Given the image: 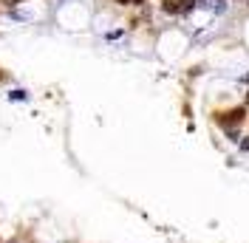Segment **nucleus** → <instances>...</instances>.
Returning <instances> with one entry per match:
<instances>
[{
  "label": "nucleus",
  "instance_id": "f257e3e1",
  "mask_svg": "<svg viewBox=\"0 0 249 243\" xmlns=\"http://www.w3.org/2000/svg\"><path fill=\"white\" fill-rule=\"evenodd\" d=\"M241 119H244V107H235L230 113H221V116H218V122H221L224 127H235Z\"/></svg>",
  "mask_w": 249,
  "mask_h": 243
},
{
  "label": "nucleus",
  "instance_id": "f03ea898",
  "mask_svg": "<svg viewBox=\"0 0 249 243\" xmlns=\"http://www.w3.org/2000/svg\"><path fill=\"white\" fill-rule=\"evenodd\" d=\"M164 9L170 15H178V12H190L193 9V0H164Z\"/></svg>",
  "mask_w": 249,
  "mask_h": 243
},
{
  "label": "nucleus",
  "instance_id": "7ed1b4c3",
  "mask_svg": "<svg viewBox=\"0 0 249 243\" xmlns=\"http://www.w3.org/2000/svg\"><path fill=\"white\" fill-rule=\"evenodd\" d=\"M241 147H244V150H249V139H244V141H241Z\"/></svg>",
  "mask_w": 249,
  "mask_h": 243
},
{
  "label": "nucleus",
  "instance_id": "20e7f679",
  "mask_svg": "<svg viewBox=\"0 0 249 243\" xmlns=\"http://www.w3.org/2000/svg\"><path fill=\"white\" fill-rule=\"evenodd\" d=\"M116 3H142V0H116Z\"/></svg>",
  "mask_w": 249,
  "mask_h": 243
},
{
  "label": "nucleus",
  "instance_id": "39448f33",
  "mask_svg": "<svg viewBox=\"0 0 249 243\" xmlns=\"http://www.w3.org/2000/svg\"><path fill=\"white\" fill-rule=\"evenodd\" d=\"M0 79H3V74H0Z\"/></svg>",
  "mask_w": 249,
  "mask_h": 243
},
{
  "label": "nucleus",
  "instance_id": "423d86ee",
  "mask_svg": "<svg viewBox=\"0 0 249 243\" xmlns=\"http://www.w3.org/2000/svg\"><path fill=\"white\" fill-rule=\"evenodd\" d=\"M15 243H17V241H15Z\"/></svg>",
  "mask_w": 249,
  "mask_h": 243
}]
</instances>
